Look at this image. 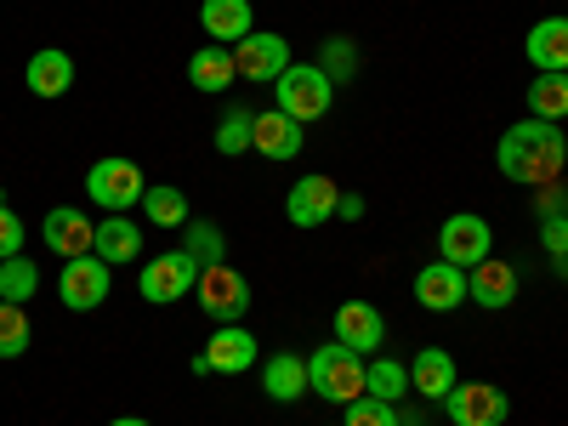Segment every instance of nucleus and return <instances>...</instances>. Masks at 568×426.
<instances>
[{"label": "nucleus", "mask_w": 568, "mask_h": 426, "mask_svg": "<svg viewBox=\"0 0 568 426\" xmlns=\"http://www.w3.org/2000/svg\"><path fill=\"white\" fill-rule=\"evenodd\" d=\"M495 165L506 182H524V187H551L568 171V136L546 120H524L500 136Z\"/></svg>", "instance_id": "1"}, {"label": "nucleus", "mask_w": 568, "mask_h": 426, "mask_svg": "<svg viewBox=\"0 0 568 426\" xmlns=\"http://www.w3.org/2000/svg\"><path fill=\"white\" fill-rule=\"evenodd\" d=\"M307 393L313 398H324V404H353V398H364V353H353V347H342V342H329V347H318L313 358H307Z\"/></svg>", "instance_id": "2"}, {"label": "nucleus", "mask_w": 568, "mask_h": 426, "mask_svg": "<svg viewBox=\"0 0 568 426\" xmlns=\"http://www.w3.org/2000/svg\"><path fill=\"white\" fill-rule=\"evenodd\" d=\"M273 91H278V114H291L302 125L324 120L329 103H336V80H329L318 63H291V69L273 80Z\"/></svg>", "instance_id": "3"}, {"label": "nucleus", "mask_w": 568, "mask_h": 426, "mask_svg": "<svg viewBox=\"0 0 568 426\" xmlns=\"http://www.w3.org/2000/svg\"><path fill=\"white\" fill-rule=\"evenodd\" d=\"M85 194L91 205H103V211H136L142 194H149V182H142V165L125 160V154H109L85 171Z\"/></svg>", "instance_id": "4"}, {"label": "nucleus", "mask_w": 568, "mask_h": 426, "mask_svg": "<svg viewBox=\"0 0 568 426\" xmlns=\"http://www.w3.org/2000/svg\"><path fill=\"white\" fill-rule=\"evenodd\" d=\"M194 296H200V313H211L216 324H240L251 313V278L227 262H211V267H200Z\"/></svg>", "instance_id": "5"}, {"label": "nucleus", "mask_w": 568, "mask_h": 426, "mask_svg": "<svg viewBox=\"0 0 568 426\" xmlns=\"http://www.w3.org/2000/svg\"><path fill=\"white\" fill-rule=\"evenodd\" d=\"M194 284H200V262L187 256V251H165V256H149L136 273V291L142 302H154V307H171L182 296H194Z\"/></svg>", "instance_id": "6"}, {"label": "nucleus", "mask_w": 568, "mask_h": 426, "mask_svg": "<svg viewBox=\"0 0 568 426\" xmlns=\"http://www.w3.org/2000/svg\"><path fill=\"white\" fill-rule=\"evenodd\" d=\"M109 291H114V267L103 256H74L58 273V296L69 313H98L109 302Z\"/></svg>", "instance_id": "7"}, {"label": "nucleus", "mask_w": 568, "mask_h": 426, "mask_svg": "<svg viewBox=\"0 0 568 426\" xmlns=\"http://www.w3.org/2000/svg\"><path fill=\"white\" fill-rule=\"evenodd\" d=\"M506 409H511V398L495 382H455L449 398H444V415L455 426H500Z\"/></svg>", "instance_id": "8"}, {"label": "nucleus", "mask_w": 568, "mask_h": 426, "mask_svg": "<svg viewBox=\"0 0 568 426\" xmlns=\"http://www.w3.org/2000/svg\"><path fill=\"white\" fill-rule=\"evenodd\" d=\"M489 251H495V227H489L484 216L460 211V216H449V222L438 227V256L455 262V267H478Z\"/></svg>", "instance_id": "9"}, {"label": "nucleus", "mask_w": 568, "mask_h": 426, "mask_svg": "<svg viewBox=\"0 0 568 426\" xmlns=\"http://www.w3.org/2000/svg\"><path fill=\"white\" fill-rule=\"evenodd\" d=\"M40 240L52 245L63 262H74V256H91V251H98V222H91L80 205H58V211H45Z\"/></svg>", "instance_id": "10"}, {"label": "nucleus", "mask_w": 568, "mask_h": 426, "mask_svg": "<svg viewBox=\"0 0 568 426\" xmlns=\"http://www.w3.org/2000/svg\"><path fill=\"white\" fill-rule=\"evenodd\" d=\"M336 205H342V187L329 182V176H302L291 194H284V216H291V227H318V222H329L336 216Z\"/></svg>", "instance_id": "11"}, {"label": "nucleus", "mask_w": 568, "mask_h": 426, "mask_svg": "<svg viewBox=\"0 0 568 426\" xmlns=\"http://www.w3.org/2000/svg\"><path fill=\"white\" fill-rule=\"evenodd\" d=\"M233 69H240V80H278L284 69H291V45H284V34H245L240 45H233Z\"/></svg>", "instance_id": "12"}, {"label": "nucleus", "mask_w": 568, "mask_h": 426, "mask_svg": "<svg viewBox=\"0 0 568 426\" xmlns=\"http://www.w3.org/2000/svg\"><path fill=\"white\" fill-rule=\"evenodd\" d=\"M251 149H256L262 160L284 165V160H296V154L307 149V125H302V120H291V114H278V109H267V114H256V136H251Z\"/></svg>", "instance_id": "13"}, {"label": "nucleus", "mask_w": 568, "mask_h": 426, "mask_svg": "<svg viewBox=\"0 0 568 426\" xmlns=\"http://www.w3.org/2000/svg\"><path fill=\"white\" fill-rule=\"evenodd\" d=\"M415 302H420L426 313H455V307L466 302V267H455V262H426V267L415 273Z\"/></svg>", "instance_id": "14"}, {"label": "nucleus", "mask_w": 568, "mask_h": 426, "mask_svg": "<svg viewBox=\"0 0 568 426\" xmlns=\"http://www.w3.org/2000/svg\"><path fill=\"white\" fill-rule=\"evenodd\" d=\"M23 80H29V91L40 103H58V98L74 91V58L63 52V45H40V52L29 58V69H23Z\"/></svg>", "instance_id": "15"}, {"label": "nucleus", "mask_w": 568, "mask_h": 426, "mask_svg": "<svg viewBox=\"0 0 568 426\" xmlns=\"http://www.w3.org/2000/svg\"><path fill=\"white\" fill-rule=\"evenodd\" d=\"M336 342L342 347H353V353H382V342H387V318L375 313L369 302H342L336 307Z\"/></svg>", "instance_id": "16"}, {"label": "nucleus", "mask_w": 568, "mask_h": 426, "mask_svg": "<svg viewBox=\"0 0 568 426\" xmlns=\"http://www.w3.org/2000/svg\"><path fill=\"white\" fill-rule=\"evenodd\" d=\"M256 336L245 324H216V336L205 342V358H211V375H245L256 369Z\"/></svg>", "instance_id": "17"}, {"label": "nucleus", "mask_w": 568, "mask_h": 426, "mask_svg": "<svg viewBox=\"0 0 568 426\" xmlns=\"http://www.w3.org/2000/svg\"><path fill=\"white\" fill-rule=\"evenodd\" d=\"M200 29L216 45H240L245 34H256V12H251V0H205V7H200Z\"/></svg>", "instance_id": "18"}, {"label": "nucleus", "mask_w": 568, "mask_h": 426, "mask_svg": "<svg viewBox=\"0 0 568 426\" xmlns=\"http://www.w3.org/2000/svg\"><path fill=\"white\" fill-rule=\"evenodd\" d=\"M466 296L478 302V307H511V296H517V267L484 256L478 267H466Z\"/></svg>", "instance_id": "19"}, {"label": "nucleus", "mask_w": 568, "mask_h": 426, "mask_svg": "<svg viewBox=\"0 0 568 426\" xmlns=\"http://www.w3.org/2000/svg\"><path fill=\"white\" fill-rule=\"evenodd\" d=\"M524 52L540 74H568V18H540L524 40Z\"/></svg>", "instance_id": "20"}, {"label": "nucleus", "mask_w": 568, "mask_h": 426, "mask_svg": "<svg viewBox=\"0 0 568 426\" xmlns=\"http://www.w3.org/2000/svg\"><path fill=\"white\" fill-rule=\"evenodd\" d=\"M262 393L273 404H302L307 398V358H296V353L262 358Z\"/></svg>", "instance_id": "21"}, {"label": "nucleus", "mask_w": 568, "mask_h": 426, "mask_svg": "<svg viewBox=\"0 0 568 426\" xmlns=\"http://www.w3.org/2000/svg\"><path fill=\"white\" fill-rule=\"evenodd\" d=\"M455 382H460V375H455V358H449L444 347H420V353L409 358V393H420V398H449Z\"/></svg>", "instance_id": "22"}, {"label": "nucleus", "mask_w": 568, "mask_h": 426, "mask_svg": "<svg viewBox=\"0 0 568 426\" xmlns=\"http://www.w3.org/2000/svg\"><path fill=\"white\" fill-rule=\"evenodd\" d=\"M187 80H194V91H205V98H216V91H227L233 80H240V69H233V45H200L194 58H187Z\"/></svg>", "instance_id": "23"}, {"label": "nucleus", "mask_w": 568, "mask_h": 426, "mask_svg": "<svg viewBox=\"0 0 568 426\" xmlns=\"http://www.w3.org/2000/svg\"><path fill=\"white\" fill-rule=\"evenodd\" d=\"M91 256H103L109 267H114V262H136V256H142V227H136L131 216H120V211L103 216V222H98V251H91Z\"/></svg>", "instance_id": "24"}, {"label": "nucleus", "mask_w": 568, "mask_h": 426, "mask_svg": "<svg viewBox=\"0 0 568 426\" xmlns=\"http://www.w3.org/2000/svg\"><path fill=\"white\" fill-rule=\"evenodd\" d=\"M529 120H546V125H562L568 120V74L529 80Z\"/></svg>", "instance_id": "25"}, {"label": "nucleus", "mask_w": 568, "mask_h": 426, "mask_svg": "<svg viewBox=\"0 0 568 426\" xmlns=\"http://www.w3.org/2000/svg\"><path fill=\"white\" fill-rule=\"evenodd\" d=\"M142 211H149L154 227H187V216H194V211H187V194L176 182H154L149 194H142Z\"/></svg>", "instance_id": "26"}, {"label": "nucleus", "mask_w": 568, "mask_h": 426, "mask_svg": "<svg viewBox=\"0 0 568 426\" xmlns=\"http://www.w3.org/2000/svg\"><path fill=\"white\" fill-rule=\"evenodd\" d=\"M364 393H369V398H382V404H398V398L409 393V364H398V358H375V364H364Z\"/></svg>", "instance_id": "27"}, {"label": "nucleus", "mask_w": 568, "mask_h": 426, "mask_svg": "<svg viewBox=\"0 0 568 426\" xmlns=\"http://www.w3.org/2000/svg\"><path fill=\"white\" fill-rule=\"evenodd\" d=\"M182 251L194 256L200 267L227 262V240H222V227H216V222H205V216H187V227H182Z\"/></svg>", "instance_id": "28"}, {"label": "nucleus", "mask_w": 568, "mask_h": 426, "mask_svg": "<svg viewBox=\"0 0 568 426\" xmlns=\"http://www.w3.org/2000/svg\"><path fill=\"white\" fill-rule=\"evenodd\" d=\"M251 136H256V109H227L211 142H216L222 160H240V154L251 149Z\"/></svg>", "instance_id": "29"}, {"label": "nucleus", "mask_w": 568, "mask_h": 426, "mask_svg": "<svg viewBox=\"0 0 568 426\" xmlns=\"http://www.w3.org/2000/svg\"><path fill=\"white\" fill-rule=\"evenodd\" d=\"M34 291H40V267L18 251L12 262H0V302H18V307H29L34 302Z\"/></svg>", "instance_id": "30"}, {"label": "nucleus", "mask_w": 568, "mask_h": 426, "mask_svg": "<svg viewBox=\"0 0 568 426\" xmlns=\"http://www.w3.org/2000/svg\"><path fill=\"white\" fill-rule=\"evenodd\" d=\"M34 342V324H29V307L18 302H0V358H23Z\"/></svg>", "instance_id": "31"}, {"label": "nucleus", "mask_w": 568, "mask_h": 426, "mask_svg": "<svg viewBox=\"0 0 568 426\" xmlns=\"http://www.w3.org/2000/svg\"><path fill=\"white\" fill-rule=\"evenodd\" d=\"M342 426H404V415H398V404H382V398L364 393L342 409Z\"/></svg>", "instance_id": "32"}, {"label": "nucleus", "mask_w": 568, "mask_h": 426, "mask_svg": "<svg viewBox=\"0 0 568 426\" xmlns=\"http://www.w3.org/2000/svg\"><path fill=\"white\" fill-rule=\"evenodd\" d=\"M318 69L336 80V85L353 80V69H358V45H353L347 34H329V40H324V52H318Z\"/></svg>", "instance_id": "33"}, {"label": "nucleus", "mask_w": 568, "mask_h": 426, "mask_svg": "<svg viewBox=\"0 0 568 426\" xmlns=\"http://www.w3.org/2000/svg\"><path fill=\"white\" fill-rule=\"evenodd\" d=\"M540 245H546V256L557 262V256H568V205L557 200V205H546V216H540Z\"/></svg>", "instance_id": "34"}, {"label": "nucleus", "mask_w": 568, "mask_h": 426, "mask_svg": "<svg viewBox=\"0 0 568 426\" xmlns=\"http://www.w3.org/2000/svg\"><path fill=\"white\" fill-rule=\"evenodd\" d=\"M18 251H23V216L0 200V262H12Z\"/></svg>", "instance_id": "35"}, {"label": "nucleus", "mask_w": 568, "mask_h": 426, "mask_svg": "<svg viewBox=\"0 0 568 426\" xmlns=\"http://www.w3.org/2000/svg\"><path fill=\"white\" fill-rule=\"evenodd\" d=\"M364 216V194H342V205H336V222H358Z\"/></svg>", "instance_id": "36"}, {"label": "nucleus", "mask_w": 568, "mask_h": 426, "mask_svg": "<svg viewBox=\"0 0 568 426\" xmlns=\"http://www.w3.org/2000/svg\"><path fill=\"white\" fill-rule=\"evenodd\" d=\"M109 426H149V420H142V415H120V420H109Z\"/></svg>", "instance_id": "37"}, {"label": "nucleus", "mask_w": 568, "mask_h": 426, "mask_svg": "<svg viewBox=\"0 0 568 426\" xmlns=\"http://www.w3.org/2000/svg\"><path fill=\"white\" fill-rule=\"evenodd\" d=\"M557 273H562V284H568V256H557Z\"/></svg>", "instance_id": "38"}]
</instances>
